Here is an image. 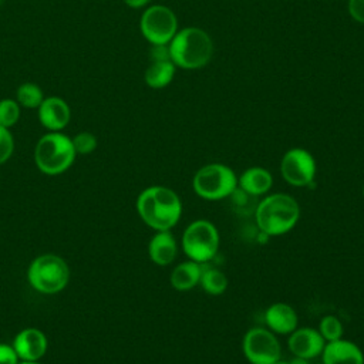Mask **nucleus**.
<instances>
[{
  "mask_svg": "<svg viewBox=\"0 0 364 364\" xmlns=\"http://www.w3.org/2000/svg\"><path fill=\"white\" fill-rule=\"evenodd\" d=\"M363 196H364V188H363Z\"/></svg>",
  "mask_w": 364,
  "mask_h": 364,
  "instance_id": "33",
  "label": "nucleus"
},
{
  "mask_svg": "<svg viewBox=\"0 0 364 364\" xmlns=\"http://www.w3.org/2000/svg\"><path fill=\"white\" fill-rule=\"evenodd\" d=\"M20 104L11 98L0 100V125L11 128L20 119Z\"/></svg>",
  "mask_w": 364,
  "mask_h": 364,
  "instance_id": "22",
  "label": "nucleus"
},
{
  "mask_svg": "<svg viewBox=\"0 0 364 364\" xmlns=\"http://www.w3.org/2000/svg\"><path fill=\"white\" fill-rule=\"evenodd\" d=\"M18 357L13 348V346L0 343V364H17Z\"/></svg>",
  "mask_w": 364,
  "mask_h": 364,
  "instance_id": "27",
  "label": "nucleus"
},
{
  "mask_svg": "<svg viewBox=\"0 0 364 364\" xmlns=\"http://www.w3.org/2000/svg\"><path fill=\"white\" fill-rule=\"evenodd\" d=\"M280 172L289 185L309 186L316 176V159L303 148H291L282 158Z\"/></svg>",
  "mask_w": 364,
  "mask_h": 364,
  "instance_id": "10",
  "label": "nucleus"
},
{
  "mask_svg": "<svg viewBox=\"0 0 364 364\" xmlns=\"http://www.w3.org/2000/svg\"><path fill=\"white\" fill-rule=\"evenodd\" d=\"M37 109L40 124L51 132L64 129L71 118V109L67 101L55 95L44 98Z\"/></svg>",
  "mask_w": 364,
  "mask_h": 364,
  "instance_id": "12",
  "label": "nucleus"
},
{
  "mask_svg": "<svg viewBox=\"0 0 364 364\" xmlns=\"http://www.w3.org/2000/svg\"><path fill=\"white\" fill-rule=\"evenodd\" d=\"M192 188L202 199L220 200L236 191L237 176L228 165L208 164L193 175Z\"/></svg>",
  "mask_w": 364,
  "mask_h": 364,
  "instance_id": "5",
  "label": "nucleus"
},
{
  "mask_svg": "<svg viewBox=\"0 0 364 364\" xmlns=\"http://www.w3.org/2000/svg\"><path fill=\"white\" fill-rule=\"evenodd\" d=\"M17 364H40L38 361H21V363H17Z\"/></svg>",
  "mask_w": 364,
  "mask_h": 364,
  "instance_id": "32",
  "label": "nucleus"
},
{
  "mask_svg": "<svg viewBox=\"0 0 364 364\" xmlns=\"http://www.w3.org/2000/svg\"><path fill=\"white\" fill-rule=\"evenodd\" d=\"M324 344L326 341L318 330H314L311 327L296 328L290 333V337L287 340V346L291 354L307 360L318 357L324 348Z\"/></svg>",
  "mask_w": 364,
  "mask_h": 364,
  "instance_id": "11",
  "label": "nucleus"
},
{
  "mask_svg": "<svg viewBox=\"0 0 364 364\" xmlns=\"http://www.w3.org/2000/svg\"><path fill=\"white\" fill-rule=\"evenodd\" d=\"M289 363L290 364H310L307 358H301V357H296V355H293V358Z\"/></svg>",
  "mask_w": 364,
  "mask_h": 364,
  "instance_id": "30",
  "label": "nucleus"
},
{
  "mask_svg": "<svg viewBox=\"0 0 364 364\" xmlns=\"http://www.w3.org/2000/svg\"><path fill=\"white\" fill-rule=\"evenodd\" d=\"M13 348L23 361H38L47 351V337L38 328H24L16 336Z\"/></svg>",
  "mask_w": 364,
  "mask_h": 364,
  "instance_id": "13",
  "label": "nucleus"
},
{
  "mask_svg": "<svg viewBox=\"0 0 364 364\" xmlns=\"http://www.w3.org/2000/svg\"><path fill=\"white\" fill-rule=\"evenodd\" d=\"M14 151V139L9 128L0 125V164H4Z\"/></svg>",
  "mask_w": 364,
  "mask_h": 364,
  "instance_id": "25",
  "label": "nucleus"
},
{
  "mask_svg": "<svg viewBox=\"0 0 364 364\" xmlns=\"http://www.w3.org/2000/svg\"><path fill=\"white\" fill-rule=\"evenodd\" d=\"M44 100L43 90L34 82H23L17 88L16 101L24 108H38Z\"/></svg>",
  "mask_w": 364,
  "mask_h": 364,
  "instance_id": "21",
  "label": "nucleus"
},
{
  "mask_svg": "<svg viewBox=\"0 0 364 364\" xmlns=\"http://www.w3.org/2000/svg\"><path fill=\"white\" fill-rule=\"evenodd\" d=\"M0 3H1V0H0Z\"/></svg>",
  "mask_w": 364,
  "mask_h": 364,
  "instance_id": "34",
  "label": "nucleus"
},
{
  "mask_svg": "<svg viewBox=\"0 0 364 364\" xmlns=\"http://www.w3.org/2000/svg\"><path fill=\"white\" fill-rule=\"evenodd\" d=\"M273 364H290V363L286 361V360H280V358H279V360H276Z\"/></svg>",
  "mask_w": 364,
  "mask_h": 364,
  "instance_id": "31",
  "label": "nucleus"
},
{
  "mask_svg": "<svg viewBox=\"0 0 364 364\" xmlns=\"http://www.w3.org/2000/svg\"><path fill=\"white\" fill-rule=\"evenodd\" d=\"M320 355L323 364H364L361 348L344 338L326 343Z\"/></svg>",
  "mask_w": 364,
  "mask_h": 364,
  "instance_id": "14",
  "label": "nucleus"
},
{
  "mask_svg": "<svg viewBox=\"0 0 364 364\" xmlns=\"http://www.w3.org/2000/svg\"><path fill=\"white\" fill-rule=\"evenodd\" d=\"M273 185L272 173L262 166L247 168L237 178V186L247 195L260 196L270 191Z\"/></svg>",
  "mask_w": 364,
  "mask_h": 364,
  "instance_id": "17",
  "label": "nucleus"
},
{
  "mask_svg": "<svg viewBox=\"0 0 364 364\" xmlns=\"http://www.w3.org/2000/svg\"><path fill=\"white\" fill-rule=\"evenodd\" d=\"M175 74V64L171 60L166 61H152L145 71V82L151 88L166 87Z\"/></svg>",
  "mask_w": 364,
  "mask_h": 364,
  "instance_id": "19",
  "label": "nucleus"
},
{
  "mask_svg": "<svg viewBox=\"0 0 364 364\" xmlns=\"http://www.w3.org/2000/svg\"><path fill=\"white\" fill-rule=\"evenodd\" d=\"M203 264L193 260H186L179 263L171 273V284L175 290L188 291L199 284Z\"/></svg>",
  "mask_w": 364,
  "mask_h": 364,
  "instance_id": "18",
  "label": "nucleus"
},
{
  "mask_svg": "<svg viewBox=\"0 0 364 364\" xmlns=\"http://www.w3.org/2000/svg\"><path fill=\"white\" fill-rule=\"evenodd\" d=\"M73 141L65 134L48 132L43 135L34 149V161L38 169L47 175H57L67 171L75 159Z\"/></svg>",
  "mask_w": 364,
  "mask_h": 364,
  "instance_id": "4",
  "label": "nucleus"
},
{
  "mask_svg": "<svg viewBox=\"0 0 364 364\" xmlns=\"http://www.w3.org/2000/svg\"><path fill=\"white\" fill-rule=\"evenodd\" d=\"M178 253V243L171 230H158L149 240V259L158 266L171 264Z\"/></svg>",
  "mask_w": 364,
  "mask_h": 364,
  "instance_id": "16",
  "label": "nucleus"
},
{
  "mask_svg": "<svg viewBox=\"0 0 364 364\" xmlns=\"http://www.w3.org/2000/svg\"><path fill=\"white\" fill-rule=\"evenodd\" d=\"M343 324L336 316H324L318 324V333L324 341H334L343 337Z\"/></svg>",
  "mask_w": 364,
  "mask_h": 364,
  "instance_id": "23",
  "label": "nucleus"
},
{
  "mask_svg": "<svg viewBox=\"0 0 364 364\" xmlns=\"http://www.w3.org/2000/svg\"><path fill=\"white\" fill-rule=\"evenodd\" d=\"M139 28L151 44H169L178 31V20L169 7L155 4L142 13Z\"/></svg>",
  "mask_w": 364,
  "mask_h": 364,
  "instance_id": "8",
  "label": "nucleus"
},
{
  "mask_svg": "<svg viewBox=\"0 0 364 364\" xmlns=\"http://www.w3.org/2000/svg\"><path fill=\"white\" fill-rule=\"evenodd\" d=\"M264 323L274 334H290L297 328L299 317L296 310L287 303H273L264 311Z\"/></svg>",
  "mask_w": 364,
  "mask_h": 364,
  "instance_id": "15",
  "label": "nucleus"
},
{
  "mask_svg": "<svg viewBox=\"0 0 364 364\" xmlns=\"http://www.w3.org/2000/svg\"><path fill=\"white\" fill-rule=\"evenodd\" d=\"M199 284L205 293H208L210 296H219V294L225 293V290L228 287V277L219 269L203 266Z\"/></svg>",
  "mask_w": 364,
  "mask_h": 364,
  "instance_id": "20",
  "label": "nucleus"
},
{
  "mask_svg": "<svg viewBox=\"0 0 364 364\" xmlns=\"http://www.w3.org/2000/svg\"><path fill=\"white\" fill-rule=\"evenodd\" d=\"M348 13L355 21L364 24V0H348Z\"/></svg>",
  "mask_w": 364,
  "mask_h": 364,
  "instance_id": "28",
  "label": "nucleus"
},
{
  "mask_svg": "<svg viewBox=\"0 0 364 364\" xmlns=\"http://www.w3.org/2000/svg\"><path fill=\"white\" fill-rule=\"evenodd\" d=\"M149 0H124V3L132 9H139L142 6H145Z\"/></svg>",
  "mask_w": 364,
  "mask_h": 364,
  "instance_id": "29",
  "label": "nucleus"
},
{
  "mask_svg": "<svg viewBox=\"0 0 364 364\" xmlns=\"http://www.w3.org/2000/svg\"><path fill=\"white\" fill-rule=\"evenodd\" d=\"M149 54H151L152 61L171 60V53H169V46L168 44H152V47L149 50Z\"/></svg>",
  "mask_w": 364,
  "mask_h": 364,
  "instance_id": "26",
  "label": "nucleus"
},
{
  "mask_svg": "<svg viewBox=\"0 0 364 364\" xmlns=\"http://www.w3.org/2000/svg\"><path fill=\"white\" fill-rule=\"evenodd\" d=\"M171 60L185 70H196L206 65L213 53V44L206 31L188 27L176 31L169 43Z\"/></svg>",
  "mask_w": 364,
  "mask_h": 364,
  "instance_id": "3",
  "label": "nucleus"
},
{
  "mask_svg": "<svg viewBox=\"0 0 364 364\" xmlns=\"http://www.w3.org/2000/svg\"><path fill=\"white\" fill-rule=\"evenodd\" d=\"M28 282L33 289L44 294L61 291L70 279L67 263L57 255H41L36 257L27 272Z\"/></svg>",
  "mask_w": 364,
  "mask_h": 364,
  "instance_id": "7",
  "label": "nucleus"
},
{
  "mask_svg": "<svg viewBox=\"0 0 364 364\" xmlns=\"http://www.w3.org/2000/svg\"><path fill=\"white\" fill-rule=\"evenodd\" d=\"M257 228L267 236L290 232L300 218L297 200L287 193H273L262 199L255 212Z\"/></svg>",
  "mask_w": 364,
  "mask_h": 364,
  "instance_id": "2",
  "label": "nucleus"
},
{
  "mask_svg": "<svg viewBox=\"0 0 364 364\" xmlns=\"http://www.w3.org/2000/svg\"><path fill=\"white\" fill-rule=\"evenodd\" d=\"M219 232L206 219L191 222L182 233V249L189 260L205 264L212 260L219 250Z\"/></svg>",
  "mask_w": 364,
  "mask_h": 364,
  "instance_id": "6",
  "label": "nucleus"
},
{
  "mask_svg": "<svg viewBox=\"0 0 364 364\" xmlns=\"http://www.w3.org/2000/svg\"><path fill=\"white\" fill-rule=\"evenodd\" d=\"M242 350L250 364H273L282 354L274 333L263 327H253L245 334Z\"/></svg>",
  "mask_w": 364,
  "mask_h": 364,
  "instance_id": "9",
  "label": "nucleus"
},
{
  "mask_svg": "<svg viewBox=\"0 0 364 364\" xmlns=\"http://www.w3.org/2000/svg\"><path fill=\"white\" fill-rule=\"evenodd\" d=\"M71 141H73L75 152L81 154V155L91 154L97 148L95 135H92L91 132H87V131L77 134L74 138H71Z\"/></svg>",
  "mask_w": 364,
  "mask_h": 364,
  "instance_id": "24",
  "label": "nucleus"
},
{
  "mask_svg": "<svg viewBox=\"0 0 364 364\" xmlns=\"http://www.w3.org/2000/svg\"><path fill=\"white\" fill-rule=\"evenodd\" d=\"M136 210L144 223L154 230H171L181 219L182 202L171 188L154 185L139 193Z\"/></svg>",
  "mask_w": 364,
  "mask_h": 364,
  "instance_id": "1",
  "label": "nucleus"
}]
</instances>
